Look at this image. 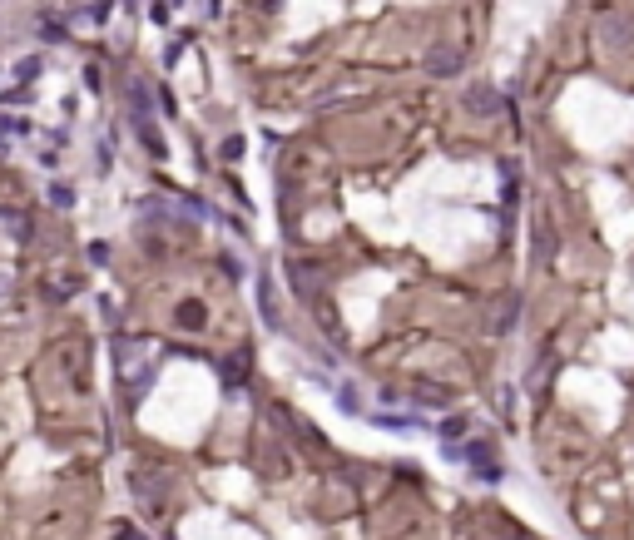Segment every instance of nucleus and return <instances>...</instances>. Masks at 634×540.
<instances>
[{"instance_id": "obj_1", "label": "nucleus", "mask_w": 634, "mask_h": 540, "mask_svg": "<svg viewBox=\"0 0 634 540\" xmlns=\"http://www.w3.org/2000/svg\"><path fill=\"white\" fill-rule=\"evenodd\" d=\"M466 105L476 109V114H491V109L501 105V100H496V95H491V90H486V85H476V90H471V95H466Z\"/></svg>"}, {"instance_id": "obj_2", "label": "nucleus", "mask_w": 634, "mask_h": 540, "mask_svg": "<svg viewBox=\"0 0 634 540\" xmlns=\"http://www.w3.org/2000/svg\"><path fill=\"white\" fill-rule=\"evenodd\" d=\"M426 65H431L436 75H456V70H461V55H451V50H446V55H431Z\"/></svg>"}, {"instance_id": "obj_3", "label": "nucleus", "mask_w": 634, "mask_h": 540, "mask_svg": "<svg viewBox=\"0 0 634 540\" xmlns=\"http://www.w3.org/2000/svg\"><path fill=\"white\" fill-rule=\"evenodd\" d=\"M605 35H610L615 45H630V40H634V20H615V25H605Z\"/></svg>"}, {"instance_id": "obj_4", "label": "nucleus", "mask_w": 634, "mask_h": 540, "mask_svg": "<svg viewBox=\"0 0 634 540\" xmlns=\"http://www.w3.org/2000/svg\"><path fill=\"white\" fill-rule=\"evenodd\" d=\"M30 75H40V60L30 55V60H20V80H30Z\"/></svg>"}]
</instances>
